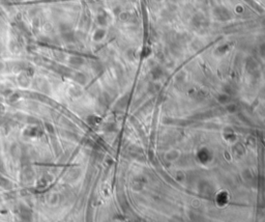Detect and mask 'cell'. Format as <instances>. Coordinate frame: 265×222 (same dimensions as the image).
<instances>
[{
  "label": "cell",
  "instance_id": "1",
  "mask_svg": "<svg viewBox=\"0 0 265 222\" xmlns=\"http://www.w3.org/2000/svg\"><path fill=\"white\" fill-rule=\"evenodd\" d=\"M10 183L7 181L6 179H4V177H2V176H0V186H1V187H3V188H10Z\"/></svg>",
  "mask_w": 265,
  "mask_h": 222
}]
</instances>
